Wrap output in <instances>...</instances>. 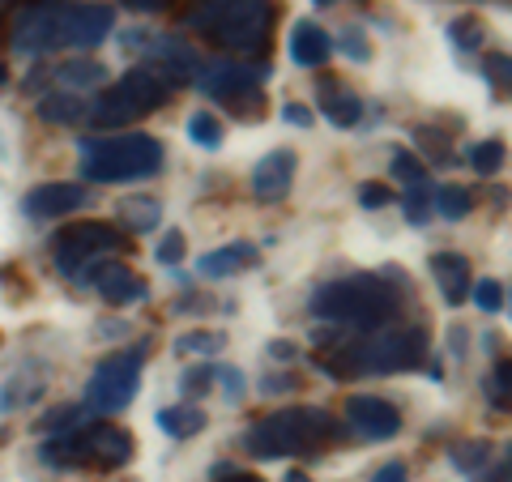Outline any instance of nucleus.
<instances>
[{"mask_svg": "<svg viewBox=\"0 0 512 482\" xmlns=\"http://www.w3.org/2000/svg\"><path fill=\"white\" fill-rule=\"evenodd\" d=\"M312 312L333 320V325L376 333L397 316V295L384 273H355V278H338V282L320 286L312 295Z\"/></svg>", "mask_w": 512, "mask_h": 482, "instance_id": "obj_3", "label": "nucleus"}, {"mask_svg": "<svg viewBox=\"0 0 512 482\" xmlns=\"http://www.w3.org/2000/svg\"><path fill=\"white\" fill-rule=\"evenodd\" d=\"M372 482H410V470H406V461H389V465H380L376 478Z\"/></svg>", "mask_w": 512, "mask_h": 482, "instance_id": "obj_44", "label": "nucleus"}, {"mask_svg": "<svg viewBox=\"0 0 512 482\" xmlns=\"http://www.w3.org/2000/svg\"><path fill=\"white\" fill-rule=\"evenodd\" d=\"M86 116H90V103L77 90H52L39 99V120L47 124H82Z\"/></svg>", "mask_w": 512, "mask_h": 482, "instance_id": "obj_21", "label": "nucleus"}, {"mask_svg": "<svg viewBox=\"0 0 512 482\" xmlns=\"http://www.w3.org/2000/svg\"><path fill=\"white\" fill-rule=\"evenodd\" d=\"M359 205L363 210H384V205H393V192L384 184H363L359 188Z\"/></svg>", "mask_w": 512, "mask_h": 482, "instance_id": "obj_41", "label": "nucleus"}, {"mask_svg": "<svg viewBox=\"0 0 512 482\" xmlns=\"http://www.w3.org/2000/svg\"><path fill=\"white\" fill-rule=\"evenodd\" d=\"M274 18H278L274 0H197L184 13V26L201 30L222 52L252 56V52H265Z\"/></svg>", "mask_w": 512, "mask_h": 482, "instance_id": "obj_2", "label": "nucleus"}, {"mask_svg": "<svg viewBox=\"0 0 512 482\" xmlns=\"http://www.w3.org/2000/svg\"><path fill=\"white\" fill-rule=\"evenodd\" d=\"M448 39H453L461 52H474V47L483 43V22L478 18H457L453 26H448Z\"/></svg>", "mask_w": 512, "mask_h": 482, "instance_id": "obj_34", "label": "nucleus"}, {"mask_svg": "<svg viewBox=\"0 0 512 482\" xmlns=\"http://www.w3.org/2000/svg\"><path fill=\"white\" fill-rule=\"evenodd\" d=\"M487 73H491L495 86L512 90V56H491V60H487Z\"/></svg>", "mask_w": 512, "mask_h": 482, "instance_id": "obj_43", "label": "nucleus"}, {"mask_svg": "<svg viewBox=\"0 0 512 482\" xmlns=\"http://www.w3.org/2000/svg\"><path fill=\"white\" fill-rule=\"evenodd\" d=\"M158 427H163L167 436L184 440V436H197V431H205V414L192 410V406H167V410H158Z\"/></svg>", "mask_w": 512, "mask_h": 482, "instance_id": "obj_25", "label": "nucleus"}, {"mask_svg": "<svg viewBox=\"0 0 512 482\" xmlns=\"http://www.w3.org/2000/svg\"><path fill=\"white\" fill-rule=\"evenodd\" d=\"M333 431L329 414L316 406H295V410H278L269 419L252 423L244 431V448L256 461H278L291 453H312V448Z\"/></svg>", "mask_w": 512, "mask_h": 482, "instance_id": "obj_6", "label": "nucleus"}, {"mask_svg": "<svg viewBox=\"0 0 512 482\" xmlns=\"http://www.w3.org/2000/svg\"><path fill=\"white\" fill-rule=\"evenodd\" d=\"M163 167V146L146 133L82 137V175L90 184H137Z\"/></svg>", "mask_w": 512, "mask_h": 482, "instance_id": "obj_4", "label": "nucleus"}, {"mask_svg": "<svg viewBox=\"0 0 512 482\" xmlns=\"http://www.w3.org/2000/svg\"><path fill=\"white\" fill-rule=\"evenodd\" d=\"M0 82H5V69H0Z\"/></svg>", "mask_w": 512, "mask_h": 482, "instance_id": "obj_53", "label": "nucleus"}, {"mask_svg": "<svg viewBox=\"0 0 512 482\" xmlns=\"http://www.w3.org/2000/svg\"><path fill=\"white\" fill-rule=\"evenodd\" d=\"M120 5L133 13H163V9H171V0H120Z\"/></svg>", "mask_w": 512, "mask_h": 482, "instance_id": "obj_46", "label": "nucleus"}, {"mask_svg": "<svg viewBox=\"0 0 512 482\" xmlns=\"http://www.w3.org/2000/svg\"><path fill=\"white\" fill-rule=\"evenodd\" d=\"M414 141H419V150H427V158H436V163H448L453 150H448V137L440 128H414Z\"/></svg>", "mask_w": 512, "mask_h": 482, "instance_id": "obj_35", "label": "nucleus"}, {"mask_svg": "<svg viewBox=\"0 0 512 482\" xmlns=\"http://www.w3.org/2000/svg\"><path fill=\"white\" fill-rule=\"evenodd\" d=\"M338 47L350 56V60H372V43H367L359 30H342V39H338Z\"/></svg>", "mask_w": 512, "mask_h": 482, "instance_id": "obj_40", "label": "nucleus"}, {"mask_svg": "<svg viewBox=\"0 0 512 482\" xmlns=\"http://www.w3.org/2000/svg\"><path fill=\"white\" fill-rule=\"evenodd\" d=\"M402 205H406V222H410V227H423L427 214H431V192H427V184H410Z\"/></svg>", "mask_w": 512, "mask_h": 482, "instance_id": "obj_33", "label": "nucleus"}, {"mask_svg": "<svg viewBox=\"0 0 512 482\" xmlns=\"http://www.w3.org/2000/svg\"><path fill=\"white\" fill-rule=\"evenodd\" d=\"M483 389H487V401L495 410L512 414V359H500L491 367V376L483 380Z\"/></svg>", "mask_w": 512, "mask_h": 482, "instance_id": "obj_27", "label": "nucleus"}, {"mask_svg": "<svg viewBox=\"0 0 512 482\" xmlns=\"http://www.w3.org/2000/svg\"><path fill=\"white\" fill-rule=\"evenodd\" d=\"M56 77L69 90H77V94H86V90H94V86H103L107 82V69L99 60H69V64H60L56 69Z\"/></svg>", "mask_w": 512, "mask_h": 482, "instance_id": "obj_24", "label": "nucleus"}, {"mask_svg": "<svg viewBox=\"0 0 512 482\" xmlns=\"http://www.w3.org/2000/svg\"><path fill=\"white\" fill-rule=\"evenodd\" d=\"M69 9L64 0H39V5H26L18 18H13L9 43L13 52L22 56H47L56 47H69Z\"/></svg>", "mask_w": 512, "mask_h": 482, "instance_id": "obj_9", "label": "nucleus"}, {"mask_svg": "<svg viewBox=\"0 0 512 482\" xmlns=\"http://www.w3.org/2000/svg\"><path fill=\"white\" fill-rule=\"evenodd\" d=\"M73 427H82V406H56L35 423L39 436H64V431H73Z\"/></svg>", "mask_w": 512, "mask_h": 482, "instance_id": "obj_29", "label": "nucleus"}, {"mask_svg": "<svg viewBox=\"0 0 512 482\" xmlns=\"http://www.w3.org/2000/svg\"><path fill=\"white\" fill-rule=\"evenodd\" d=\"M77 282H86V286H94V291L103 295V303H111V308H128V303H141L150 291H146V282L137 278L128 265H111V261H90V265H82L73 273Z\"/></svg>", "mask_w": 512, "mask_h": 482, "instance_id": "obj_12", "label": "nucleus"}, {"mask_svg": "<svg viewBox=\"0 0 512 482\" xmlns=\"http://www.w3.org/2000/svg\"><path fill=\"white\" fill-rule=\"evenodd\" d=\"M116 30V9L111 5H73L69 9V47L90 52Z\"/></svg>", "mask_w": 512, "mask_h": 482, "instance_id": "obj_16", "label": "nucleus"}, {"mask_svg": "<svg viewBox=\"0 0 512 482\" xmlns=\"http://www.w3.org/2000/svg\"><path fill=\"white\" fill-rule=\"evenodd\" d=\"M333 52V39L325 35V26H316V22H295L291 26V60L303 64V69H316V64H325Z\"/></svg>", "mask_w": 512, "mask_h": 482, "instance_id": "obj_19", "label": "nucleus"}, {"mask_svg": "<svg viewBox=\"0 0 512 482\" xmlns=\"http://www.w3.org/2000/svg\"><path fill=\"white\" fill-rule=\"evenodd\" d=\"M184 248H188V239H184L180 231H167L163 244L154 248V261H158V265H180V261H184Z\"/></svg>", "mask_w": 512, "mask_h": 482, "instance_id": "obj_37", "label": "nucleus"}, {"mask_svg": "<svg viewBox=\"0 0 512 482\" xmlns=\"http://www.w3.org/2000/svg\"><path fill=\"white\" fill-rule=\"evenodd\" d=\"M431 273H436L448 308H461V299L470 295V261L466 256L461 252H436L431 256Z\"/></svg>", "mask_w": 512, "mask_h": 482, "instance_id": "obj_18", "label": "nucleus"}, {"mask_svg": "<svg viewBox=\"0 0 512 482\" xmlns=\"http://www.w3.org/2000/svg\"><path fill=\"white\" fill-rule=\"evenodd\" d=\"M316 5H338V0H316Z\"/></svg>", "mask_w": 512, "mask_h": 482, "instance_id": "obj_52", "label": "nucleus"}, {"mask_svg": "<svg viewBox=\"0 0 512 482\" xmlns=\"http://www.w3.org/2000/svg\"><path fill=\"white\" fill-rule=\"evenodd\" d=\"M210 389H214V367H188L184 380H180V393L192 397V401L205 397Z\"/></svg>", "mask_w": 512, "mask_h": 482, "instance_id": "obj_36", "label": "nucleus"}, {"mask_svg": "<svg viewBox=\"0 0 512 482\" xmlns=\"http://www.w3.org/2000/svg\"><path fill=\"white\" fill-rule=\"evenodd\" d=\"M423 163H419V158H414V154H406V150H393V175H397V180H402V184H423Z\"/></svg>", "mask_w": 512, "mask_h": 482, "instance_id": "obj_38", "label": "nucleus"}, {"mask_svg": "<svg viewBox=\"0 0 512 482\" xmlns=\"http://www.w3.org/2000/svg\"><path fill=\"white\" fill-rule=\"evenodd\" d=\"M39 457L47 465H60V470H73V465H94V470H120V465L133 457V436L124 427L107 423V419H94L82 423L64 436H52Z\"/></svg>", "mask_w": 512, "mask_h": 482, "instance_id": "obj_5", "label": "nucleus"}, {"mask_svg": "<svg viewBox=\"0 0 512 482\" xmlns=\"http://www.w3.org/2000/svg\"><path fill=\"white\" fill-rule=\"evenodd\" d=\"M9 5H13V0H0V13H5V9H9Z\"/></svg>", "mask_w": 512, "mask_h": 482, "instance_id": "obj_51", "label": "nucleus"}, {"mask_svg": "<svg viewBox=\"0 0 512 482\" xmlns=\"http://www.w3.org/2000/svg\"><path fill=\"white\" fill-rule=\"evenodd\" d=\"M227 482H261V478H252V474H235V478H227Z\"/></svg>", "mask_w": 512, "mask_h": 482, "instance_id": "obj_50", "label": "nucleus"}, {"mask_svg": "<svg viewBox=\"0 0 512 482\" xmlns=\"http://www.w3.org/2000/svg\"><path fill=\"white\" fill-rule=\"evenodd\" d=\"M320 111H325L329 124L350 128V124H359L363 103H359L350 90H342V86H320Z\"/></svg>", "mask_w": 512, "mask_h": 482, "instance_id": "obj_22", "label": "nucleus"}, {"mask_svg": "<svg viewBox=\"0 0 512 482\" xmlns=\"http://www.w3.org/2000/svg\"><path fill=\"white\" fill-rule=\"evenodd\" d=\"M214 380L222 384V389H227L231 401L244 397V372H239V367H214Z\"/></svg>", "mask_w": 512, "mask_h": 482, "instance_id": "obj_42", "label": "nucleus"}, {"mask_svg": "<svg viewBox=\"0 0 512 482\" xmlns=\"http://www.w3.org/2000/svg\"><path fill=\"white\" fill-rule=\"evenodd\" d=\"M167 77H158L150 64H141V69H128L116 86H107L99 99L90 103V124L94 128H124V124H137L141 116H150L167 103Z\"/></svg>", "mask_w": 512, "mask_h": 482, "instance_id": "obj_7", "label": "nucleus"}, {"mask_svg": "<svg viewBox=\"0 0 512 482\" xmlns=\"http://www.w3.org/2000/svg\"><path fill=\"white\" fill-rule=\"evenodd\" d=\"M282 120L295 124V128H312V111L299 107V103H286V107H282Z\"/></svg>", "mask_w": 512, "mask_h": 482, "instance_id": "obj_45", "label": "nucleus"}, {"mask_svg": "<svg viewBox=\"0 0 512 482\" xmlns=\"http://www.w3.org/2000/svg\"><path fill=\"white\" fill-rule=\"evenodd\" d=\"M116 218H120V227H124V231L146 235V231H154L158 222H163V205L150 201V197H128V201L116 205Z\"/></svg>", "mask_w": 512, "mask_h": 482, "instance_id": "obj_23", "label": "nucleus"}, {"mask_svg": "<svg viewBox=\"0 0 512 482\" xmlns=\"http://www.w3.org/2000/svg\"><path fill=\"white\" fill-rule=\"evenodd\" d=\"M146 52H150V69L158 77H167V86L175 82H192L201 77V56L180 39V35H158V39H146Z\"/></svg>", "mask_w": 512, "mask_h": 482, "instance_id": "obj_15", "label": "nucleus"}, {"mask_svg": "<svg viewBox=\"0 0 512 482\" xmlns=\"http://www.w3.org/2000/svg\"><path fill=\"white\" fill-rule=\"evenodd\" d=\"M286 389H295V380H291V376H278V380H261V393H286Z\"/></svg>", "mask_w": 512, "mask_h": 482, "instance_id": "obj_48", "label": "nucleus"}, {"mask_svg": "<svg viewBox=\"0 0 512 482\" xmlns=\"http://www.w3.org/2000/svg\"><path fill=\"white\" fill-rule=\"evenodd\" d=\"M474 303H478V308H483V312H500V303H504L500 282H495V278L478 282V286H474Z\"/></svg>", "mask_w": 512, "mask_h": 482, "instance_id": "obj_39", "label": "nucleus"}, {"mask_svg": "<svg viewBox=\"0 0 512 482\" xmlns=\"http://www.w3.org/2000/svg\"><path fill=\"white\" fill-rule=\"evenodd\" d=\"M346 419L350 427L359 431V436L367 440H389L402 431V410L393 406V401H384L376 393H359V397H350L346 401Z\"/></svg>", "mask_w": 512, "mask_h": 482, "instance_id": "obj_14", "label": "nucleus"}, {"mask_svg": "<svg viewBox=\"0 0 512 482\" xmlns=\"http://www.w3.org/2000/svg\"><path fill=\"white\" fill-rule=\"evenodd\" d=\"M448 457H453L457 470H478V465L491 457V444H487V440H466V444H457Z\"/></svg>", "mask_w": 512, "mask_h": 482, "instance_id": "obj_32", "label": "nucleus"}, {"mask_svg": "<svg viewBox=\"0 0 512 482\" xmlns=\"http://www.w3.org/2000/svg\"><path fill=\"white\" fill-rule=\"evenodd\" d=\"M248 265H256V248L244 244V239H235L227 248L205 252L197 261V273H205V278H231V273H244Z\"/></svg>", "mask_w": 512, "mask_h": 482, "instance_id": "obj_20", "label": "nucleus"}, {"mask_svg": "<svg viewBox=\"0 0 512 482\" xmlns=\"http://www.w3.org/2000/svg\"><path fill=\"white\" fill-rule=\"evenodd\" d=\"M431 205H436V214L448 218V222H461L470 210H474V197L461 184H440L436 192H431Z\"/></svg>", "mask_w": 512, "mask_h": 482, "instance_id": "obj_26", "label": "nucleus"}, {"mask_svg": "<svg viewBox=\"0 0 512 482\" xmlns=\"http://www.w3.org/2000/svg\"><path fill=\"white\" fill-rule=\"evenodd\" d=\"M82 205H90V188H86V184H64V180L39 184V188H30L26 197H22L26 218H35V222L64 218V214L82 210Z\"/></svg>", "mask_w": 512, "mask_h": 482, "instance_id": "obj_13", "label": "nucleus"}, {"mask_svg": "<svg viewBox=\"0 0 512 482\" xmlns=\"http://www.w3.org/2000/svg\"><path fill=\"white\" fill-rule=\"evenodd\" d=\"M286 482H312L308 474H299V470H291V474H286Z\"/></svg>", "mask_w": 512, "mask_h": 482, "instance_id": "obj_49", "label": "nucleus"}, {"mask_svg": "<svg viewBox=\"0 0 512 482\" xmlns=\"http://www.w3.org/2000/svg\"><path fill=\"white\" fill-rule=\"evenodd\" d=\"M222 346H227L222 342V333H210V329H192V333H184L180 342H175L180 355H218Z\"/></svg>", "mask_w": 512, "mask_h": 482, "instance_id": "obj_30", "label": "nucleus"}, {"mask_svg": "<svg viewBox=\"0 0 512 482\" xmlns=\"http://www.w3.org/2000/svg\"><path fill=\"white\" fill-rule=\"evenodd\" d=\"M269 77L265 64H244V60H218L201 73V90L214 94L222 103H252V94L261 90Z\"/></svg>", "mask_w": 512, "mask_h": 482, "instance_id": "obj_11", "label": "nucleus"}, {"mask_svg": "<svg viewBox=\"0 0 512 482\" xmlns=\"http://www.w3.org/2000/svg\"><path fill=\"white\" fill-rule=\"evenodd\" d=\"M146 355H150L146 342L107 355L99 367H94V376L86 380V410H94V414L124 410L141 389V367H146Z\"/></svg>", "mask_w": 512, "mask_h": 482, "instance_id": "obj_8", "label": "nucleus"}, {"mask_svg": "<svg viewBox=\"0 0 512 482\" xmlns=\"http://www.w3.org/2000/svg\"><path fill=\"white\" fill-rule=\"evenodd\" d=\"M427 363V329L423 325H406V329H389L372 337V342H329V350L316 359V367L333 380H350V376H389V372H414Z\"/></svg>", "mask_w": 512, "mask_h": 482, "instance_id": "obj_1", "label": "nucleus"}, {"mask_svg": "<svg viewBox=\"0 0 512 482\" xmlns=\"http://www.w3.org/2000/svg\"><path fill=\"white\" fill-rule=\"evenodd\" d=\"M269 355L282 359V363H295L299 350H295V342H282V337H274V342H269Z\"/></svg>", "mask_w": 512, "mask_h": 482, "instance_id": "obj_47", "label": "nucleus"}, {"mask_svg": "<svg viewBox=\"0 0 512 482\" xmlns=\"http://www.w3.org/2000/svg\"><path fill=\"white\" fill-rule=\"evenodd\" d=\"M504 163V141H478V146L470 150V167L478 175H495Z\"/></svg>", "mask_w": 512, "mask_h": 482, "instance_id": "obj_31", "label": "nucleus"}, {"mask_svg": "<svg viewBox=\"0 0 512 482\" xmlns=\"http://www.w3.org/2000/svg\"><path fill=\"white\" fill-rule=\"evenodd\" d=\"M188 137L197 141L201 150H218L222 146V124H218V116H210V111H192V116H188Z\"/></svg>", "mask_w": 512, "mask_h": 482, "instance_id": "obj_28", "label": "nucleus"}, {"mask_svg": "<svg viewBox=\"0 0 512 482\" xmlns=\"http://www.w3.org/2000/svg\"><path fill=\"white\" fill-rule=\"evenodd\" d=\"M120 248V227H111V222H73V227H64L56 231L52 239V256H56V269L60 273H73L90 265V261H99V256L107 252H116Z\"/></svg>", "mask_w": 512, "mask_h": 482, "instance_id": "obj_10", "label": "nucleus"}, {"mask_svg": "<svg viewBox=\"0 0 512 482\" xmlns=\"http://www.w3.org/2000/svg\"><path fill=\"white\" fill-rule=\"evenodd\" d=\"M295 180V154L291 150H269L261 163L252 167V192L261 201H282Z\"/></svg>", "mask_w": 512, "mask_h": 482, "instance_id": "obj_17", "label": "nucleus"}]
</instances>
